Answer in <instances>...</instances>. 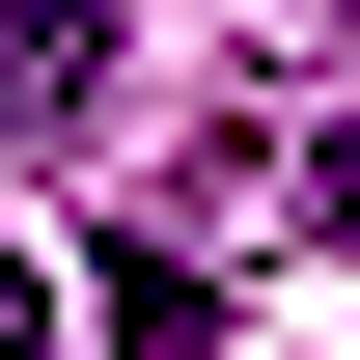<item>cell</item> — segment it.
Returning <instances> with one entry per match:
<instances>
[{
    "mask_svg": "<svg viewBox=\"0 0 360 360\" xmlns=\"http://www.w3.org/2000/svg\"><path fill=\"white\" fill-rule=\"evenodd\" d=\"M111 111V56H84V0H0V139H84Z\"/></svg>",
    "mask_w": 360,
    "mask_h": 360,
    "instance_id": "obj_1",
    "label": "cell"
},
{
    "mask_svg": "<svg viewBox=\"0 0 360 360\" xmlns=\"http://www.w3.org/2000/svg\"><path fill=\"white\" fill-rule=\"evenodd\" d=\"M111 360H222V277L194 250H111Z\"/></svg>",
    "mask_w": 360,
    "mask_h": 360,
    "instance_id": "obj_2",
    "label": "cell"
},
{
    "mask_svg": "<svg viewBox=\"0 0 360 360\" xmlns=\"http://www.w3.org/2000/svg\"><path fill=\"white\" fill-rule=\"evenodd\" d=\"M28 333H56V277H28V250H0V360H28Z\"/></svg>",
    "mask_w": 360,
    "mask_h": 360,
    "instance_id": "obj_3",
    "label": "cell"
},
{
    "mask_svg": "<svg viewBox=\"0 0 360 360\" xmlns=\"http://www.w3.org/2000/svg\"><path fill=\"white\" fill-rule=\"evenodd\" d=\"M305 222H360V139H305Z\"/></svg>",
    "mask_w": 360,
    "mask_h": 360,
    "instance_id": "obj_4",
    "label": "cell"
}]
</instances>
